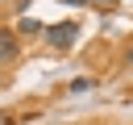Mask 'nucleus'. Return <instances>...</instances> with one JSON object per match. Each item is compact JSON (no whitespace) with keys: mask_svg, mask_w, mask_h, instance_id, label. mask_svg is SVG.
I'll use <instances>...</instances> for the list:
<instances>
[{"mask_svg":"<svg viewBox=\"0 0 133 125\" xmlns=\"http://www.w3.org/2000/svg\"><path fill=\"white\" fill-rule=\"evenodd\" d=\"M75 38H79V25H75V21L46 25V42H50L54 50H71V46H75Z\"/></svg>","mask_w":133,"mask_h":125,"instance_id":"obj_1","label":"nucleus"},{"mask_svg":"<svg viewBox=\"0 0 133 125\" xmlns=\"http://www.w3.org/2000/svg\"><path fill=\"white\" fill-rule=\"evenodd\" d=\"M17 58V29H0V63Z\"/></svg>","mask_w":133,"mask_h":125,"instance_id":"obj_2","label":"nucleus"},{"mask_svg":"<svg viewBox=\"0 0 133 125\" xmlns=\"http://www.w3.org/2000/svg\"><path fill=\"white\" fill-rule=\"evenodd\" d=\"M17 33H33V38H37V33H46V25H42L37 17H21V25H17Z\"/></svg>","mask_w":133,"mask_h":125,"instance_id":"obj_3","label":"nucleus"},{"mask_svg":"<svg viewBox=\"0 0 133 125\" xmlns=\"http://www.w3.org/2000/svg\"><path fill=\"white\" fill-rule=\"evenodd\" d=\"M58 4H87V8H100V12H112L116 0H58Z\"/></svg>","mask_w":133,"mask_h":125,"instance_id":"obj_4","label":"nucleus"},{"mask_svg":"<svg viewBox=\"0 0 133 125\" xmlns=\"http://www.w3.org/2000/svg\"><path fill=\"white\" fill-rule=\"evenodd\" d=\"M0 125H12V117H8V113H0Z\"/></svg>","mask_w":133,"mask_h":125,"instance_id":"obj_5","label":"nucleus"},{"mask_svg":"<svg viewBox=\"0 0 133 125\" xmlns=\"http://www.w3.org/2000/svg\"><path fill=\"white\" fill-rule=\"evenodd\" d=\"M129 63H133V50H129Z\"/></svg>","mask_w":133,"mask_h":125,"instance_id":"obj_6","label":"nucleus"},{"mask_svg":"<svg viewBox=\"0 0 133 125\" xmlns=\"http://www.w3.org/2000/svg\"><path fill=\"white\" fill-rule=\"evenodd\" d=\"M0 83H4V75H0Z\"/></svg>","mask_w":133,"mask_h":125,"instance_id":"obj_7","label":"nucleus"}]
</instances>
